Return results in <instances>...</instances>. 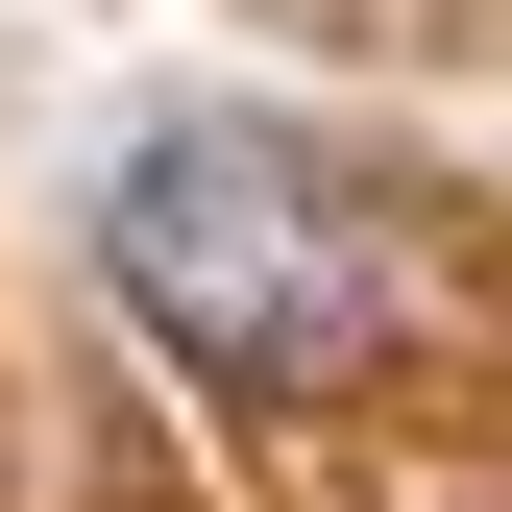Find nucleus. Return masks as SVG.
<instances>
[{
	"label": "nucleus",
	"mask_w": 512,
	"mask_h": 512,
	"mask_svg": "<svg viewBox=\"0 0 512 512\" xmlns=\"http://www.w3.org/2000/svg\"><path fill=\"white\" fill-rule=\"evenodd\" d=\"M98 293L147 317L171 391H244V415H342L415 342V244L366 220V171H317L293 122H220V98H171L98 171Z\"/></svg>",
	"instance_id": "f257e3e1"
}]
</instances>
